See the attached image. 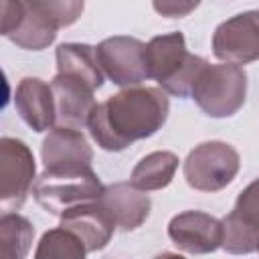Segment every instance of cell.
<instances>
[{
  "instance_id": "cell-1",
  "label": "cell",
  "mask_w": 259,
  "mask_h": 259,
  "mask_svg": "<svg viewBox=\"0 0 259 259\" xmlns=\"http://www.w3.org/2000/svg\"><path fill=\"white\" fill-rule=\"evenodd\" d=\"M170 101L162 87H123L97 103L87 127L95 144L105 152H121L136 140L154 136L168 119Z\"/></svg>"
},
{
  "instance_id": "cell-2",
  "label": "cell",
  "mask_w": 259,
  "mask_h": 259,
  "mask_svg": "<svg viewBox=\"0 0 259 259\" xmlns=\"http://www.w3.org/2000/svg\"><path fill=\"white\" fill-rule=\"evenodd\" d=\"M144 55L148 75L156 79L166 93L176 97H190L192 83L206 63L202 57L190 55L186 51V40L182 32L154 36L146 45Z\"/></svg>"
},
{
  "instance_id": "cell-3",
  "label": "cell",
  "mask_w": 259,
  "mask_h": 259,
  "mask_svg": "<svg viewBox=\"0 0 259 259\" xmlns=\"http://www.w3.org/2000/svg\"><path fill=\"white\" fill-rule=\"evenodd\" d=\"M103 190L105 186L91 166L45 168L32 184L34 200L51 214H63L77 204L97 200Z\"/></svg>"
},
{
  "instance_id": "cell-4",
  "label": "cell",
  "mask_w": 259,
  "mask_h": 259,
  "mask_svg": "<svg viewBox=\"0 0 259 259\" xmlns=\"http://www.w3.org/2000/svg\"><path fill=\"white\" fill-rule=\"evenodd\" d=\"M190 97L208 117H231L247 99V73L235 63L210 65L208 61L198 71Z\"/></svg>"
},
{
  "instance_id": "cell-5",
  "label": "cell",
  "mask_w": 259,
  "mask_h": 259,
  "mask_svg": "<svg viewBox=\"0 0 259 259\" xmlns=\"http://www.w3.org/2000/svg\"><path fill=\"white\" fill-rule=\"evenodd\" d=\"M239 168V152L227 142L210 140L194 146L188 152L182 170L190 188L200 192H219L235 180Z\"/></svg>"
},
{
  "instance_id": "cell-6",
  "label": "cell",
  "mask_w": 259,
  "mask_h": 259,
  "mask_svg": "<svg viewBox=\"0 0 259 259\" xmlns=\"http://www.w3.org/2000/svg\"><path fill=\"white\" fill-rule=\"evenodd\" d=\"M36 164L30 148L16 138L0 140V202L4 210L20 208L34 184Z\"/></svg>"
},
{
  "instance_id": "cell-7",
  "label": "cell",
  "mask_w": 259,
  "mask_h": 259,
  "mask_svg": "<svg viewBox=\"0 0 259 259\" xmlns=\"http://www.w3.org/2000/svg\"><path fill=\"white\" fill-rule=\"evenodd\" d=\"M146 45L134 36H109L97 47V61L107 79L117 87H134L150 79L146 67Z\"/></svg>"
},
{
  "instance_id": "cell-8",
  "label": "cell",
  "mask_w": 259,
  "mask_h": 259,
  "mask_svg": "<svg viewBox=\"0 0 259 259\" xmlns=\"http://www.w3.org/2000/svg\"><path fill=\"white\" fill-rule=\"evenodd\" d=\"M212 55L223 63L259 61V10H247L221 22L212 32Z\"/></svg>"
},
{
  "instance_id": "cell-9",
  "label": "cell",
  "mask_w": 259,
  "mask_h": 259,
  "mask_svg": "<svg viewBox=\"0 0 259 259\" xmlns=\"http://www.w3.org/2000/svg\"><path fill=\"white\" fill-rule=\"evenodd\" d=\"M223 249L233 255H247L259 251V178L247 184L233 210L223 219Z\"/></svg>"
},
{
  "instance_id": "cell-10",
  "label": "cell",
  "mask_w": 259,
  "mask_h": 259,
  "mask_svg": "<svg viewBox=\"0 0 259 259\" xmlns=\"http://www.w3.org/2000/svg\"><path fill=\"white\" fill-rule=\"evenodd\" d=\"M170 241L184 253L204 255L223 247V221L202 210H184L168 223Z\"/></svg>"
},
{
  "instance_id": "cell-11",
  "label": "cell",
  "mask_w": 259,
  "mask_h": 259,
  "mask_svg": "<svg viewBox=\"0 0 259 259\" xmlns=\"http://www.w3.org/2000/svg\"><path fill=\"white\" fill-rule=\"evenodd\" d=\"M51 89L55 95V111H57V125H67V127H85L89 121V115L93 111L95 97H93V87L67 73H57L55 79L51 81Z\"/></svg>"
},
{
  "instance_id": "cell-12",
  "label": "cell",
  "mask_w": 259,
  "mask_h": 259,
  "mask_svg": "<svg viewBox=\"0 0 259 259\" xmlns=\"http://www.w3.org/2000/svg\"><path fill=\"white\" fill-rule=\"evenodd\" d=\"M61 227L73 231L85 243L89 253L107 247V243L113 237V231L117 229L111 214L99 198L65 210L61 214Z\"/></svg>"
},
{
  "instance_id": "cell-13",
  "label": "cell",
  "mask_w": 259,
  "mask_h": 259,
  "mask_svg": "<svg viewBox=\"0 0 259 259\" xmlns=\"http://www.w3.org/2000/svg\"><path fill=\"white\" fill-rule=\"evenodd\" d=\"M99 200L111 214L115 227L123 233L142 227L152 210V200L146 190L134 186L132 182H115L105 186Z\"/></svg>"
},
{
  "instance_id": "cell-14",
  "label": "cell",
  "mask_w": 259,
  "mask_h": 259,
  "mask_svg": "<svg viewBox=\"0 0 259 259\" xmlns=\"http://www.w3.org/2000/svg\"><path fill=\"white\" fill-rule=\"evenodd\" d=\"M14 107L22 121L34 132L53 130L57 123L55 111V95L49 83L38 77H24L20 79L14 91Z\"/></svg>"
},
{
  "instance_id": "cell-15",
  "label": "cell",
  "mask_w": 259,
  "mask_h": 259,
  "mask_svg": "<svg viewBox=\"0 0 259 259\" xmlns=\"http://www.w3.org/2000/svg\"><path fill=\"white\" fill-rule=\"evenodd\" d=\"M40 158L45 168H77L91 166L93 150L77 127L55 125L42 140Z\"/></svg>"
},
{
  "instance_id": "cell-16",
  "label": "cell",
  "mask_w": 259,
  "mask_h": 259,
  "mask_svg": "<svg viewBox=\"0 0 259 259\" xmlns=\"http://www.w3.org/2000/svg\"><path fill=\"white\" fill-rule=\"evenodd\" d=\"M57 73L75 75L93 89L103 85V71L97 61L95 47L85 42H63L57 47Z\"/></svg>"
},
{
  "instance_id": "cell-17",
  "label": "cell",
  "mask_w": 259,
  "mask_h": 259,
  "mask_svg": "<svg viewBox=\"0 0 259 259\" xmlns=\"http://www.w3.org/2000/svg\"><path fill=\"white\" fill-rule=\"evenodd\" d=\"M178 170V156L174 152H152L144 156L132 170L130 182L146 192L166 188Z\"/></svg>"
},
{
  "instance_id": "cell-18",
  "label": "cell",
  "mask_w": 259,
  "mask_h": 259,
  "mask_svg": "<svg viewBox=\"0 0 259 259\" xmlns=\"http://www.w3.org/2000/svg\"><path fill=\"white\" fill-rule=\"evenodd\" d=\"M57 30H59L57 24H53L47 16H42L24 0V14L18 26L6 38L24 51H42L55 42Z\"/></svg>"
},
{
  "instance_id": "cell-19",
  "label": "cell",
  "mask_w": 259,
  "mask_h": 259,
  "mask_svg": "<svg viewBox=\"0 0 259 259\" xmlns=\"http://www.w3.org/2000/svg\"><path fill=\"white\" fill-rule=\"evenodd\" d=\"M34 239L32 223L18 212H4L0 219V255L4 259H24Z\"/></svg>"
},
{
  "instance_id": "cell-20",
  "label": "cell",
  "mask_w": 259,
  "mask_h": 259,
  "mask_svg": "<svg viewBox=\"0 0 259 259\" xmlns=\"http://www.w3.org/2000/svg\"><path fill=\"white\" fill-rule=\"evenodd\" d=\"M87 253L89 251L85 243L73 231L59 225L57 229H51L40 237L34 257L36 259H83Z\"/></svg>"
},
{
  "instance_id": "cell-21",
  "label": "cell",
  "mask_w": 259,
  "mask_h": 259,
  "mask_svg": "<svg viewBox=\"0 0 259 259\" xmlns=\"http://www.w3.org/2000/svg\"><path fill=\"white\" fill-rule=\"evenodd\" d=\"M26 2L59 28L75 24L85 8V0H26Z\"/></svg>"
},
{
  "instance_id": "cell-22",
  "label": "cell",
  "mask_w": 259,
  "mask_h": 259,
  "mask_svg": "<svg viewBox=\"0 0 259 259\" xmlns=\"http://www.w3.org/2000/svg\"><path fill=\"white\" fill-rule=\"evenodd\" d=\"M198 4H200V0H152L154 10L160 16H166V18L188 16Z\"/></svg>"
},
{
  "instance_id": "cell-23",
  "label": "cell",
  "mask_w": 259,
  "mask_h": 259,
  "mask_svg": "<svg viewBox=\"0 0 259 259\" xmlns=\"http://www.w3.org/2000/svg\"><path fill=\"white\" fill-rule=\"evenodd\" d=\"M24 14V0H2V34L8 36Z\"/></svg>"
}]
</instances>
